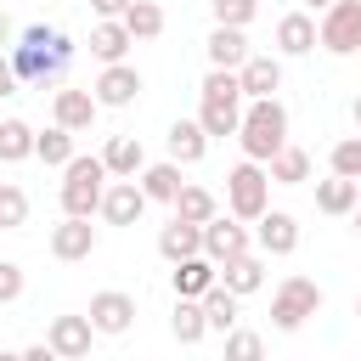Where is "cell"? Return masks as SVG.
I'll return each instance as SVG.
<instances>
[{
  "label": "cell",
  "mask_w": 361,
  "mask_h": 361,
  "mask_svg": "<svg viewBox=\"0 0 361 361\" xmlns=\"http://www.w3.org/2000/svg\"><path fill=\"white\" fill-rule=\"evenodd\" d=\"M102 164H107V175H113V180H135V175L147 169V152H141V141H135V135H107Z\"/></svg>",
  "instance_id": "18"
},
{
  "label": "cell",
  "mask_w": 361,
  "mask_h": 361,
  "mask_svg": "<svg viewBox=\"0 0 361 361\" xmlns=\"http://www.w3.org/2000/svg\"><path fill=\"white\" fill-rule=\"evenodd\" d=\"M299 6H310V11H327V6H333V0H299Z\"/></svg>",
  "instance_id": "44"
},
{
  "label": "cell",
  "mask_w": 361,
  "mask_h": 361,
  "mask_svg": "<svg viewBox=\"0 0 361 361\" xmlns=\"http://www.w3.org/2000/svg\"><path fill=\"white\" fill-rule=\"evenodd\" d=\"M355 316H361V299H355Z\"/></svg>",
  "instance_id": "48"
},
{
  "label": "cell",
  "mask_w": 361,
  "mask_h": 361,
  "mask_svg": "<svg viewBox=\"0 0 361 361\" xmlns=\"http://www.w3.org/2000/svg\"><path fill=\"white\" fill-rule=\"evenodd\" d=\"M28 226V192L17 180H0V231H17Z\"/></svg>",
  "instance_id": "35"
},
{
  "label": "cell",
  "mask_w": 361,
  "mask_h": 361,
  "mask_svg": "<svg viewBox=\"0 0 361 361\" xmlns=\"http://www.w3.org/2000/svg\"><path fill=\"white\" fill-rule=\"evenodd\" d=\"M169 209H175V220H192V226H209V220L220 214V197H214L209 186H180V197H175Z\"/></svg>",
  "instance_id": "28"
},
{
  "label": "cell",
  "mask_w": 361,
  "mask_h": 361,
  "mask_svg": "<svg viewBox=\"0 0 361 361\" xmlns=\"http://www.w3.org/2000/svg\"><path fill=\"white\" fill-rule=\"evenodd\" d=\"M355 203H361V180H344V175L316 180V209L322 214H355Z\"/></svg>",
  "instance_id": "25"
},
{
  "label": "cell",
  "mask_w": 361,
  "mask_h": 361,
  "mask_svg": "<svg viewBox=\"0 0 361 361\" xmlns=\"http://www.w3.org/2000/svg\"><path fill=\"white\" fill-rule=\"evenodd\" d=\"M158 254H164L169 265H180V259H192V254H203V226H192V220H169V226L158 231Z\"/></svg>",
  "instance_id": "21"
},
{
  "label": "cell",
  "mask_w": 361,
  "mask_h": 361,
  "mask_svg": "<svg viewBox=\"0 0 361 361\" xmlns=\"http://www.w3.org/2000/svg\"><path fill=\"white\" fill-rule=\"evenodd\" d=\"M90 96H96L102 107H130V102L141 96V73H135L130 62H107V68L96 73V85H90Z\"/></svg>",
  "instance_id": "12"
},
{
  "label": "cell",
  "mask_w": 361,
  "mask_h": 361,
  "mask_svg": "<svg viewBox=\"0 0 361 361\" xmlns=\"http://www.w3.org/2000/svg\"><path fill=\"white\" fill-rule=\"evenodd\" d=\"M276 51H282V56L316 51V17H310V11H288V17L276 23Z\"/></svg>",
  "instance_id": "23"
},
{
  "label": "cell",
  "mask_w": 361,
  "mask_h": 361,
  "mask_svg": "<svg viewBox=\"0 0 361 361\" xmlns=\"http://www.w3.org/2000/svg\"><path fill=\"white\" fill-rule=\"evenodd\" d=\"M6 45H11V17L0 11V51H6Z\"/></svg>",
  "instance_id": "43"
},
{
  "label": "cell",
  "mask_w": 361,
  "mask_h": 361,
  "mask_svg": "<svg viewBox=\"0 0 361 361\" xmlns=\"http://www.w3.org/2000/svg\"><path fill=\"white\" fill-rule=\"evenodd\" d=\"M237 79H243V96H248V102L276 96V90H282V56H248V62L237 68Z\"/></svg>",
  "instance_id": "17"
},
{
  "label": "cell",
  "mask_w": 361,
  "mask_h": 361,
  "mask_svg": "<svg viewBox=\"0 0 361 361\" xmlns=\"http://www.w3.org/2000/svg\"><path fill=\"white\" fill-rule=\"evenodd\" d=\"M51 39H56V28L28 23L23 39L11 45V68H17L23 85H56V79H62V68H56V56H51Z\"/></svg>",
  "instance_id": "3"
},
{
  "label": "cell",
  "mask_w": 361,
  "mask_h": 361,
  "mask_svg": "<svg viewBox=\"0 0 361 361\" xmlns=\"http://www.w3.org/2000/svg\"><path fill=\"white\" fill-rule=\"evenodd\" d=\"M265 169H271V186H305V180H310V152L288 141V147H282Z\"/></svg>",
  "instance_id": "27"
},
{
  "label": "cell",
  "mask_w": 361,
  "mask_h": 361,
  "mask_svg": "<svg viewBox=\"0 0 361 361\" xmlns=\"http://www.w3.org/2000/svg\"><path fill=\"white\" fill-rule=\"evenodd\" d=\"M34 124L28 118H0V164H23V158H34Z\"/></svg>",
  "instance_id": "29"
},
{
  "label": "cell",
  "mask_w": 361,
  "mask_h": 361,
  "mask_svg": "<svg viewBox=\"0 0 361 361\" xmlns=\"http://www.w3.org/2000/svg\"><path fill=\"white\" fill-rule=\"evenodd\" d=\"M237 305H243V299H237L226 282H214V288L203 293V316H209V333H231V327H237Z\"/></svg>",
  "instance_id": "30"
},
{
  "label": "cell",
  "mask_w": 361,
  "mask_h": 361,
  "mask_svg": "<svg viewBox=\"0 0 361 361\" xmlns=\"http://www.w3.org/2000/svg\"><path fill=\"white\" fill-rule=\"evenodd\" d=\"M96 113H102V102L90 96V90H79V85H62V90H51V124H62V130H90L96 124Z\"/></svg>",
  "instance_id": "9"
},
{
  "label": "cell",
  "mask_w": 361,
  "mask_h": 361,
  "mask_svg": "<svg viewBox=\"0 0 361 361\" xmlns=\"http://www.w3.org/2000/svg\"><path fill=\"white\" fill-rule=\"evenodd\" d=\"M34 158L45 164V169H68L79 152H73V130H62V124H51V130H39L34 135Z\"/></svg>",
  "instance_id": "26"
},
{
  "label": "cell",
  "mask_w": 361,
  "mask_h": 361,
  "mask_svg": "<svg viewBox=\"0 0 361 361\" xmlns=\"http://www.w3.org/2000/svg\"><path fill=\"white\" fill-rule=\"evenodd\" d=\"M23 361H62V355H56L51 344H28V350H23Z\"/></svg>",
  "instance_id": "42"
},
{
  "label": "cell",
  "mask_w": 361,
  "mask_h": 361,
  "mask_svg": "<svg viewBox=\"0 0 361 361\" xmlns=\"http://www.w3.org/2000/svg\"><path fill=\"white\" fill-rule=\"evenodd\" d=\"M350 220H355V237H361V203H355V214H350Z\"/></svg>",
  "instance_id": "47"
},
{
  "label": "cell",
  "mask_w": 361,
  "mask_h": 361,
  "mask_svg": "<svg viewBox=\"0 0 361 361\" xmlns=\"http://www.w3.org/2000/svg\"><path fill=\"white\" fill-rule=\"evenodd\" d=\"M203 51H209V68H243L254 51H248V34L243 28H209V39H203Z\"/></svg>",
  "instance_id": "16"
},
{
  "label": "cell",
  "mask_w": 361,
  "mask_h": 361,
  "mask_svg": "<svg viewBox=\"0 0 361 361\" xmlns=\"http://www.w3.org/2000/svg\"><path fill=\"white\" fill-rule=\"evenodd\" d=\"M220 282H226L237 299H248V293H259V288H265V259L248 248V254H237V259H226V265H220Z\"/></svg>",
  "instance_id": "22"
},
{
  "label": "cell",
  "mask_w": 361,
  "mask_h": 361,
  "mask_svg": "<svg viewBox=\"0 0 361 361\" xmlns=\"http://www.w3.org/2000/svg\"><path fill=\"white\" fill-rule=\"evenodd\" d=\"M90 11H96V17H124L130 0H90Z\"/></svg>",
  "instance_id": "41"
},
{
  "label": "cell",
  "mask_w": 361,
  "mask_h": 361,
  "mask_svg": "<svg viewBox=\"0 0 361 361\" xmlns=\"http://www.w3.org/2000/svg\"><path fill=\"white\" fill-rule=\"evenodd\" d=\"M265 209H271V169L254 164V158H243V164L226 175V214H237V220H259Z\"/></svg>",
  "instance_id": "4"
},
{
  "label": "cell",
  "mask_w": 361,
  "mask_h": 361,
  "mask_svg": "<svg viewBox=\"0 0 361 361\" xmlns=\"http://www.w3.org/2000/svg\"><path fill=\"white\" fill-rule=\"evenodd\" d=\"M23 282H28L23 265H17V259H0V305H17V299H23Z\"/></svg>",
  "instance_id": "39"
},
{
  "label": "cell",
  "mask_w": 361,
  "mask_h": 361,
  "mask_svg": "<svg viewBox=\"0 0 361 361\" xmlns=\"http://www.w3.org/2000/svg\"><path fill=\"white\" fill-rule=\"evenodd\" d=\"M107 164L102 158H73L68 169H62V214H79V220H90V214H102V197H107Z\"/></svg>",
  "instance_id": "2"
},
{
  "label": "cell",
  "mask_w": 361,
  "mask_h": 361,
  "mask_svg": "<svg viewBox=\"0 0 361 361\" xmlns=\"http://www.w3.org/2000/svg\"><path fill=\"white\" fill-rule=\"evenodd\" d=\"M164 141H169V158L175 164H203V152H209V130L197 118H175Z\"/></svg>",
  "instance_id": "20"
},
{
  "label": "cell",
  "mask_w": 361,
  "mask_h": 361,
  "mask_svg": "<svg viewBox=\"0 0 361 361\" xmlns=\"http://www.w3.org/2000/svg\"><path fill=\"white\" fill-rule=\"evenodd\" d=\"M350 118H355V130H361V96H355V102H350Z\"/></svg>",
  "instance_id": "45"
},
{
  "label": "cell",
  "mask_w": 361,
  "mask_h": 361,
  "mask_svg": "<svg viewBox=\"0 0 361 361\" xmlns=\"http://www.w3.org/2000/svg\"><path fill=\"white\" fill-rule=\"evenodd\" d=\"M209 11H214L220 28H248L259 17V0H209Z\"/></svg>",
  "instance_id": "37"
},
{
  "label": "cell",
  "mask_w": 361,
  "mask_h": 361,
  "mask_svg": "<svg viewBox=\"0 0 361 361\" xmlns=\"http://www.w3.org/2000/svg\"><path fill=\"white\" fill-rule=\"evenodd\" d=\"M226 361H265V338L248 333V327H231L226 333Z\"/></svg>",
  "instance_id": "38"
},
{
  "label": "cell",
  "mask_w": 361,
  "mask_h": 361,
  "mask_svg": "<svg viewBox=\"0 0 361 361\" xmlns=\"http://www.w3.org/2000/svg\"><path fill=\"white\" fill-rule=\"evenodd\" d=\"M90 327L102 333V338H118V333H130L135 327V299L124 293V288H102V293H90Z\"/></svg>",
  "instance_id": "7"
},
{
  "label": "cell",
  "mask_w": 361,
  "mask_h": 361,
  "mask_svg": "<svg viewBox=\"0 0 361 361\" xmlns=\"http://www.w3.org/2000/svg\"><path fill=\"white\" fill-rule=\"evenodd\" d=\"M169 333H175L180 344H197V338L209 333V316H203V299H175V310H169Z\"/></svg>",
  "instance_id": "31"
},
{
  "label": "cell",
  "mask_w": 361,
  "mask_h": 361,
  "mask_svg": "<svg viewBox=\"0 0 361 361\" xmlns=\"http://www.w3.org/2000/svg\"><path fill=\"white\" fill-rule=\"evenodd\" d=\"M237 141H243V158L271 164V158L288 147V107H282L276 96L248 102V107H243V130H237Z\"/></svg>",
  "instance_id": "1"
},
{
  "label": "cell",
  "mask_w": 361,
  "mask_h": 361,
  "mask_svg": "<svg viewBox=\"0 0 361 361\" xmlns=\"http://www.w3.org/2000/svg\"><path fill=\"white\" fill-rule=\"evenodd\" d=\"M254 248V237H248V226L237 220V214H214L209 226H203V254L214 259V265H226V259H237V254H248Z\"/></svg>",
  "instance_id": "8"
},
{
  "label": "cell",
  "mask_w": 361,
  "mask_h": 361,
  "mask_svg": "<svg viewBox=\"0 0 361 361\" xmlns=\"http://www.w3.org/2000/svg\"><path fill=\"white\" fill-rule=\"evenodd\" d=\"M118 23H124L135 39H158V34H164V6H158V0H130V11H124Z\"/></svg>",
  "instance_id": "33"
},
{
  "label": "cell",
  "mask_w": 361,
  "mask_h": 361,
  "mask_svg": "<svg viewBox=\"0 0 361 361\" xmlns=\"http://www.w3.org/2000/svg\"><path fill=\"white\" fill-rule=\"evenodd\" d=\"M203 102H248L237 68H209V73H203Z\"/></svg>",
  "instance_id": "34"
},
{
  "label": "cell",
  "mask_w": 361,
  "mask_h": 361,
  "mask_svg": "<svg viewBox=\"0 0 361 361\" xmlns=\"http://www.w3.org/2000/svg\"><path fill=\"white\" fill-rule=\"evenodd\" d=\"M90 338H96L90 316H51V327H45V344H51L62 361H85V355H90Z\"/></svg>",
  "instance_id": "11"
},
{
  "label": "cell",
  "mask_w": 361,
  "mask_h": 361,
  "mask_svg": "<svg viewBox=\"0 0 361 361\" xmlns=\"http://www.w3.org/2000/svg\"><path fill=\"white\" fill-rule=\"evenodd\" d=\"M254 226H259V231H254L259 254H276V259H282V254H293V248H299V220H293L288 209H265Z\"/></svg>",
  "instance_id": "14"
},
{
  "label": "cell",
  "mask_w": 361,
  "mask_h": 361,
  "mask_svg": "<svg viewBox=\"0 0 361 361\" xmlns=\"http://www.w3.org/2000/svg\"><path fill=\"white\" fill-rule=\"evenodd\" d=\"M0 361H23V350H0Z\"/></svg>",
  "instance_id": "46"
},
{
  "label": "cell",
  "mask_w": 361,
  "mask_h": 361,
  "mask_svg": "<svg viewBox=\"0 0 361 361\" xmlns=\"http://www.w3.org/2000/svg\"><path fill=\"white\" fill-rule=\"evenodd\" d=\"M169 282H175V299H203V293L220 282V265H214L209 254H192V259H180V265L169 271Z\"/></svg>",
  "instance_id": "15"
},
{
  "label": "cell",
  "mask_w": 361,
  "mask_h": 361,
  "mask_svg": "<svg viewBox=\"0 0 361 361\" xmlns=\"http://www.w3.org/2000/svg\"><path fill=\"white\" fill-rule=\"evenodd\" d=\"M316 45L333 56H361V0H333L316 23Z\"/></svg>",
  "instance_id": "6"
},
{
  "label": "cell",
  "mask_w": 361,
  "mask_h": 361,
  "mask_svg": "<svg viewBox=\"0 0 361 361\" xmlns=\"http://www.w3.org/2000/svg\"><path fill=\"white\" fill-rule=\"evenodd\" d=\"M316 310H322V288H316L310 276L276 282V293H271V327H276V333H299Z\"/></svg>",
  "instance_id": "5"
},
{
  "label": "cell",
  "mask_w": 361,
  "mask_h": 361,
  "mask_svg": "<svg viewBox=\"0 0 361 361\" xmlns=\"http://www.w3.org/2000/svg\"><path fill=\"white\" fill-rule=\"evenodd\" d=\"M327 164H333V175H344V180H361V135H344V141H333Z\"/></svg>",
  "instance_id": "36"
},
{
  "label": "cell",
  "mask_w": 361,
  "mask_h": 361,
  "mask_svg": "<svg viewBox=\"0 0 361 361\" xmlns=\"http://www.w3.org/2000/svg\"><path fill=\"white\" fill-rule=\"evenodd\" d=\"M135 180H141V192H147L152 203H175V197H180V186H186V180H180V164H175V158H164V164H147V169H141Z\"/></svg>",
  "instance_id": "24"
},
{
  "label": "cell",
  "mask_w": 361,
  "mask_h": 361,
  "mask_svg": "<svg viewBox=\"0 0 361 361\" xmlns=\"http://www.w3.org/2000/svg\"><path fill=\"white\" fill-rule=\"evenodd\" d=\"M51 254H56L62 265L90 259V254H96V226H90V220H79V214H62V220L51 226Z\"/></svg>",
  "instance_id": "10"
},
{
  "label": "cell",
  "mask_w": 361,
  "mask_h": 361,
  "mask_svg": "<svg viewBox=\"0 0 361 361\" xmlns=\"http://www.w3.org/2000/svg\"><path fill=\"white\" fill-rule=\"evenodd\" d=\"M17 68H11V51H0V96H17Z\"/></svg>",
  "instance_id": "40"
},
{
  "label": "cell",
  "mask_w": 361,
  "mask_h": 361,
  "mask_svg": "<svg viewBox=\"0 0 361 361\" xmlns=\"http://www.w3.org/2000/svg\"><path fill=\"white\" fill-rule=\"evenodd\" d=\"M130 45H135V34H130L118 17H102V23L90 28V56H96L102 68H107V62H124V51H130Z\"/></svg>",
  "instance_id": "19"
},
{
  "label": "cell",
  "mask_w": 361,
  "mask_h": 361,
  "mask_svg": "<svg viewBox=\"0 0 361 361\" xmlns=\"http://www.w3.org/2000/svg\"><path fill=\"white\" fill-rule=\"evenodd\" d=\"M197 124L209 130V141L214 135H237L243 130V102H203L197 107Z\"/></svg>",
  "instance_id": "32"
},
{
  "label": "cell",
  "mask_w": 361,
  "mask_h": 361,
  "mask_svg": "<svg viewBox=\"0 0 361 361\" xmlns=\"http://www.w3.org/2000/svg\"><path fill=\"white\" fill-rule=\"evenodd\" d=\"M147 192H141V180H107V197H102V220L107 226H135L141 214H147Z\"/></svg>",
  "instance_id": "13"
}]
</instances>
